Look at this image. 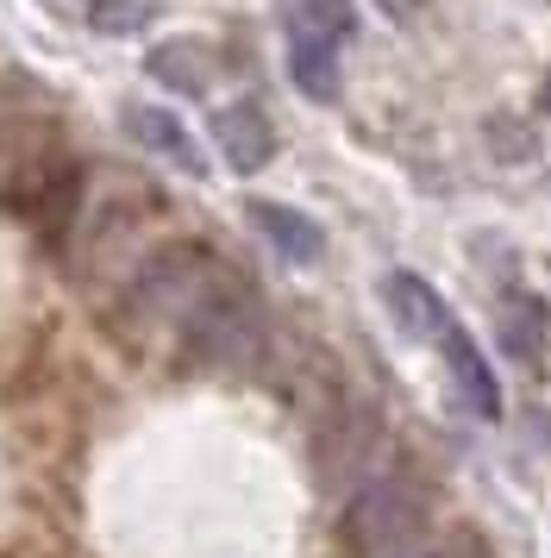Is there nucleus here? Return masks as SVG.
Listing matches in <instances>:
<instances>
[{"label":"nucleus","instance_id":"8","mask_svg":"<svg viewBox=\"0 0 551 558\" xmlns=\"http://www.w3.org/2000/svg\"><path fill=\"white\" fill-rule=\"evenodd\" d=\"M282 26L289 38H326V45H345L357 13L351 0H282Z\"/></svg>","mask_w":551,"mask_h":558},{"label":"nucleus","instance_id":"4","mask_svg":"<svg viewBox=\"0 0 551 558\" xmlns=\"http://www.w3.org/2000/svg\"><path fill=\"white\" fill-rule=\"evenodd\" d=\"M125 132L145 145L150 157H163L175 170H188V177H207V157H200V138L182 120H175L170 107H125Z\"/></svg>","mask_w":551,"mask_h":558},{"label":"nucleus","instance_id":"1","mask_svg":"<svg viewBox=\"0 0 551 558\" xmlns=\"http://www.w3.org/2000/svg\"><path fill=\"white\" fill-rule=\"evenodd\" d=\"M213 145H220L225 170H238V177H250V170H264L276 157V126L270 113L257 101H232L213 113Z\"/></svg>","mask_w":551,"mask_h":558},{"label":"nucleus","instance_id":"5","mask_svg":"<svg viewBox=\"0 0 551 558\" xmlns=\"http://www.w3.org/2000/svg\"><path fill=\"white\" fill-rule=\"evenodd\" d=\"M250 207V227L270 239L282 257H295V264H320V252H326V232H320V220H307L301 207H282V202H245Z\"/></svg>","mask_w":551,"mask_h":558},{"label":"nucleus","instance_id":"9","mask_svg":"<svg viewBox=\"0 0 551 558\" xmlns=\"http://www.w3.org/2000/svg\"><path fill=\"white\" fill-rule=\"evenodd\" d=\"M546 327H551V314L546 302H532V295H514V302L501 307V320H495V339H501V352L507 357H539V345H546Z\"/></svg>","mask_w":551,"mask_h":558},{"label":"nucleus","instance_id":"3","mask_svg":"<svg viewBox=\"0 0 551 558\" xmlns=\"http://www.w3.org/2000/svg\"><path fill=\"white\" fill-rule=\"evenodd\" d=\"M439 352H445V371H451V383H457L464 408H470L476 421H495L501 414V383H495V371H489L482 345H476L464 327H451L445 339H439Z\"/></svg>","mask_w":551,"mask_h":558},{"label":"nucleus","instance_id":"10","mask_svg":"<svg viewBox=\"0 0 551 558\" xmlns=\"http://www.w3.org/2000/svg\"><path fill=\"white\" fill-rule=\"evenodd\" d=\"M157 20V0H88V26L100 38H132Z\"/></svg>","mask_w":551,"mask_h":558},{"label":"nucleus","instance_id":"7","mask_svg":"<svg viewBox=\"0 0 551 558\" xmlns=\"http://www.w3.org/2000/svg\"><path fill=\"white\" fill-rule=\"evenodd\" d=\"M289 76L307 101H339V45L326 38H289Z\"/></svg>","mask_w":551,"mask_h":558},{"label":"nucleus","instance_id":"11","mask_svg":"<svg viewBox=\"0 0 551 558\" xmlns=\"http://www.w3.org/2000/svg\"><path fill=\"white\" fill-rule=\"evenodd\" d=\"M546 107H551V76H546Z\"/></svg>","mask_w":551,"mask_h":558},{"label":"nucleus","instance_id":"2","mask_svg":"<svg viewBox=\"0 0 551 558\" xmlns=\"http://www.w3.org/2000/svg\"><path fill=\"white\" fill-rule=\"evenodd\" d=\"M382 302H389V314H395V327L407 332V339H445L457 320H451L445 295L432 289V282H420L414 270H395V277H382Z\"/></svg>","mask_w":551,"mask_h":558},{"label":"nucleus","instance_id":"6","mask_svg":"<svg viewBox=\"0 0 551 558\" xmlns=\"http://www.w3.org/2000/svg\"><path fill=\"white\" fill-rule=\"evenodd\" d=\"M150 76L163 82V88H175V95H207L213 88V57H207V45L170 38V45L150 51Z\"/></svg>","mask_w":551,"mask_h":558}]
</instances>
